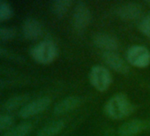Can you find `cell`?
<instances>
[{
    "mask_svg": "<svg viewBox=\"0 0 150 136\" xmlns=\"http://www.w3.org/2000/svg\"><path fill=\"white\" fill-rule=\"evenodd\" d=\"M126 59L130 64L138 68H144L150 64V52L144 46H132L126 52Z\"/></svg>",
    "mask_w": 150,
    "mask_h": 136,
    "instance_id": "277c9868",
    "label": "cell"
},
{
    "mask_svg": "<svg viewBox=\"0 0 150 136\" xmlns=\"http://www.w3.org/2000/svg\"><path fill=\"white\" fill-rule=\"evenodd\" d=\"M30 54L36 62L47 64L56 59L57 56V47L53 41L43 40L31 49Z\"/></svg>",
    "mask_w": 150,
    "mask_h": 136,
    "instance_id": "7a4b0ae2",
    "label": "cell"
},
{
    "mask_svg": "<svg viewBox=\"0 0 150 136\" xmlns=\"http://www.w3.org/2000/svg\"><path fill=\"white\" fill-rule=\"evenodd\" d=\"M149 127V123L142 119H133L127 121L118 128L119 136H137L139 133Z\"/></svg>",
    "mask_w": 150,
    "mask_h": 136,
    "instance_id": "52a82bcc",
    "label": "cell"
},
{
    "mask_svg": "<svg viewBox=\"0 0 150 136\" xmlns=\"http://www.w3.org/2000/svg\"><path fill=\"white\" fill-rule=\"evenodd\" d=\"M142 13V9L140 6L133 2H128L121 6L117 10L118 16L124 21H134L140 17Z\"/></svg>",
    "mask_w": 150,
    "mask_h": 136,
    "instance_id": "30bf717a",
    "label": "cell"
},
{
    "mask_svg": "<svg viewBox=\"0 0 150 136\" xmlns=\"http://www.w3.org/2000/svg\"><path fill=\"white\" fill-rule=\"evenodd\" d=\"M24 37L29 40H35L42 34V26L41 22L33 17H28L24 20L21 27Z\"/></svg>",
    "mask_w": 150,
    "mask_h": 136,
    "instance_id": "9c48e42d",
    "label": "cell"
},
{
    "mask_svg": "<svg viewBox=\"0 0 150 136\" xmlns=\"http://www.w3.org/2000/svg\"><path fill=\"white\" fill-rule=\"evenodd\" d=\"M13 15V6L6 0H0V21H5Z\"/></svg>",
    "mask_w": 150,
    "mask_h": 136,
    "instance_id": "e0dca14e",
    "label": "cell"
},
{
    "mask_svg": "<svg viewBox=\"0 0 150 136\" xmlns=\"http://www.w3.org/2000/svg\"><path fill=\"white\" fill-rule=\"evenodd\" d=\"M149 15H150V14H149Z\"/></svg>",
    "mask_w": 150,
    "mask_h": 136,
    "instance_id": "603a6c76",
    "label": "cell"
},
{
    "mask_svg": "<svg viewBox=\"0 0 150 136\" xmlns=\"http://www.w3.org/2000/svg\"><path fill=\"white\" fill-rule=\"evenodd\" d=\"M91 21V13L88 6L84 2H78L73 10L72 24L78 32H83Z\"/></svg>",
    "mask_w": 150,
    "mask_h": 136,
    "instance_id": "5b68a950",
    "label": "cell"
},
{
    "mask_svg": "<svg viewBox=\"0 0 150 136\" xmlns=\"http://www.w3.org/2000/svg\"><path fill=\"white\" fill-rule=\"evenodd\" d=\"M81 98L78 96H69L62 101H60L58 103H57L54 107V113L60 115V114H65L69 111L73 110L74 109L78 108L81 105Z\"/></svg>",
    "mask_w": 150,
    "mask_h": 136,
    "instance_id": "7c38bea8",
    "label": "cell"
},
{
    "mask_svg": "<svg viewBox=\"0 0 150 136\" xmlns=\"http://www.w3.org/2000/svg\"><path fill=\"white\" fill-rule=\"evenodd\" d=\"M103 59L104 63L115 72L123 74L129 73V66L127 63L115 51L103 52Z\"/></svg>",
    "mask_w": 150,
    "mask_h": 136,
    "instance_id": "ba28073f",
    "label": "cell"
},
{
    "mask_svg": "<svg viewBox=\"0 0 150 136\" xmlns=\"http://www.w3.org/2000/svg\"><path fill=\"white\" fill-rule=\"evenodd\" d=\"M50 98L48 96H42L32 101L28 102L19 110V115L23 118H28L35 116L45 110L50 104Z\"/></svg>",
    "mask_w": 150,
    "mask_h": 136,
    "instance_id": "8992f818",
    "label": "cell"
},
{
    "mask_svg": "<svg viewBox=\"0 0 150 136\" xmlns=\"http://www.w3.org/2000/svg\"><path fill=\"white\" fill-rule=\"evenodd\" d=\"M94 43L98 48L103 50L104 52L115 51L118 48L117 39L109 34H98L94 38Z\"/></svg>",
    "mask_w": 150,
    "mask_h": 136,
    "instance_id": "8fae6325",
    "label": "cell"
},
{
    "mask_svg": "<svg viewBox=\"0 0 150 136\" xmlns=\"http://www.w3.org/2000/svg\"><path fill=\"white\" fill-rule=\"evenodd\" d=\"M89 80L92 86L100 92L107 90L112 82V77L110 71L103 65H95L92 68Z\"/></svg>",
    "mask_w": 150,
    "mask_h": 136,
    "instance_id": "3957f363",
    "label": "cell"
},
{
    "mask_svg": "<svg viewBox=\"0 0 150 136\" xmlns=\"http://www.w3.org/2000/svg\"><path fill=\"white\" fill-rule=\"evenodd\" d=\"M140 32L146 36L150 38V15L146 17L139 24Z\"/></svg>",
    "mask_w": 150,
    "mask_h": 136,
    "instance_id": "ffe728a7",
    "label": "cell"
},
{
    "mask_svg": "<svg viewBox=\"0 0 150 136\" xmlns=\"http://www.w3.org/2000/svg\"><path fill=\"white\" fill-rule=\"evenodd\" d=\"M0 57H7V58H11V59H20V57H18L14 52L8 50L7 49L4 48L3 46L0 45Z\"/></svg>",
    "mask_w": 150,
    "mask_h": 136,
    "instance_id": "44dd1931",
    "label": "cell"
},
{
    "mask_svg": "<svg viewBox=\"0 0 150 136\" xmlns=\"http://www.w3.org/2000/svg\"><path fill=\"white\" fill-rule=\"evenodd\" d=\"M105 113L112 119H122L128 117L133 110V105L124 94H117L106 103Z\"/></svg>",
    "mask_w": 150,
    "mask_h": 136,
    "instance_id": "6da1fadb",
    "label": "cell"
},
{
    "mask_svg": "<svg viewBox=\"0 0 150 136\" xmlns=\"http://www.w3.org/2000/svg\"><path fill=\"white\" fill-rule=\"evenodd\" d=\"M32 129V124L29 122H21L13 125L12 128L5 132L1 136H27Z\"/></svg>",
    "mask_w": 150,
    "mask_h": 136,
    "instance_id": "2e32d148",
    "label": "cell"
},
{
    "mask_svg": "<svg viewBox=\"0 0 150 136\" xmlns=\"http://www.w3.org/2000/svg\"><path fill=\"white\" fill-rule=\"evenodd\" d=\"M64 123L62 120L52 121L42 127L39 130L37 136H55L56 134L59 133L64 129Z\"/></svg>",
    "mask_w": 150,
    "mask_h": 136,
    "instance_id": "5bb4252c",
    "label": "cell"
},
{
    "mask_svg": "<svg viewBox=\"0 0 150 136\" xmlns=\"http://www.w3.org/2000/svg\"><path fill=\"white\" fill-rule=\"evenodd\" d=\"M5 86H6V81L3 80H0V89H2Z\"/></svg>",
    "mask_w": 150,
    "mask_h": 136,
    "instance_id": "7402d4cb",
    "label": "cell"
},
{
    "mask_svg": "<svg viewBox=\"0 0 150 136\" xmlns=\"http://www.w3.org/2000/svg\"><path fill=\"white\" fill-rule=\"evenodd\" d=\"M16 35L13 28L0 25V41H8L13 39Z\"/></svg>",
    "mask_w": 150,
    "mask_h": 136,
    "instance_id": "d6986e66",
    "label": "cell"
},
{
    "mask_svg": "<svg viewBox=\"0 0 150 136\" xmlns=\"http://www.w3.org/2000/svg\"><path fill=\"white\" fill-rule=\"evenodd\" d=\"M71 2L70 0H55L50 4L51 12L57 18L64 17L71 8Z\"/></svg>",
    "mask_w": 150,
    "mask_h": 136,
    "instance_id": "9a60e30c",
    "label": "cell"
},
{
    "mask_svg": "<svg viewBox=\"0 0 150 136\" xmlns=\"http://www.w3.org/2000/svg\"><path fill=\"white\" fill-rule=\"evenodd\" d=\"M14 118L9 113H1L0 114V131L9 130L13 126Z\"/></svg>",
    "mask_w": 150,
    "mask_h": 136,
    "instance_id": "ac0fdd59",
    "label": "cell"
},
{
    "mask_svg": "<svg viewBox=\"0 0 150 136\" xmlns=\"http://www.w3.org/2000/svg\"><path fill=\"white\" fill-rule=\"evenodd\" d=\"M28 102V96L26 94L14 95L9 97L4 103V108L6 110H13L18 108H22Z\"/></svg>",
    "mask_w": 150,
    "mask_h": 136,
    "instance_id": "4fadbf2b",
    "label": "cell"
}]
</instances>
